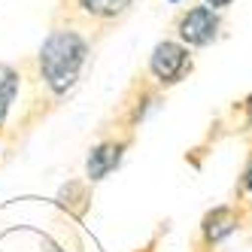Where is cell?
I'll return each mask as SVG.
<instances>
[{
	"mask_svg": "<svg viewBox=\"0 0 252 252\" xmlns=\"http://www.w3.org/2000/svg\"><path fill=\"white\" fill-rule=\"evenodd\" d=\"M52 252H64V249H52Z\"/></svg>",
	"mask_w": 252,
	"mask_h": 252,
	"instance_id": "30bf717a",
	"label": "cell"
},
{
	"mask_svg": "<svg viewBox=\"0 0 252 252\" xmlns=\"http://www.w3.org/2000/svg\"><path fill=\"white\" fill-rule=\"evenodd\" d=\"M243 189L246 191H252V164L246 167V173H243Z\"/></svg>",
	"mask_w": 252,
	"mask_h": 252,
	"instance_id": "9c48e42d",
	"label": "cell"
},
{
	"mask_svg": "<svg viewBox=\"0 0 252 252\" xmlns=\"http://www.w3.org/2000/svg\"><path fill=\"white\" fill-rule=\"evenodd\" d=\"M19 70L9 64H0V128L6 125V116L15 103V94H19Z\"/></svg>",
	"mask_w": 252,
	"mask_h": 252,
	"instance_id": "52a82bcc",
	"label": "cell"
},
{
	"mask_svg": "<svg viewBox=\"0 0 252 252\" xmlns=\"http://www.w3.org/2000/svg\"><path fill=\"white\" fill-rule=\"evenodd\" d=\"M170 3H179V0H170Z\"/></svg>",
	"mask_w": 252,
	"mask_h": 252,
	"instance_id": "8fae6325",
	"label": "cell"
},
{
	"mask_svg": "<svg viewBox=\"0 0 252 252\" xmlns=\"http://www.w3.org/2000/svg\"><path fill=\"white\" fill-rule=\"evenodd\" d=\"M176 33L179 40H183V46H210L216 40V33H219V12L210 9V6H191L186 9L183 15H179L176 22Z\"/></svg>",
	"mask_w": 252,
	"mask_h": 252,
	"instance_id": "3957f363",
	"label": "cell"
},
{
	"mask_svg": "<svg viewBox=\"0 0 252 252\" xmlns=\"http://www.w3.org/2000/svg\"><path fill=\"white\" fill-rule=\"evenodd\" d=\"M189 70H191V55H189V49L183 43L161 40L152 49V55H149V76L158 85H176V82H183Z\"/></svg>",
	"mask_w": 252,
	"mask_h": 252,
	"instance_id": "7a4b0ae2",
	"label": "cell"
},
{
	"mask_svg": "<svg viewBox=\"0 0 252 252\" xmlns=\"http://www.w3.org/2000/svg\"><path fill=\"white\" fill-rule=\"evenodd\" d=\"M240 225V216L234 207H216L204 216V222H201V234H204V243L207 246H216V243H222L225 237H231L234 231H237Z\"/></svg>",
	"mask_w": 252,
	"mask_h": 252,
	"instance_id": "5b68a950",
	"label": "cell"
},
{
	"mask_svg": "<svg viewBox=\"0 0 252 252\" xmlns=\"http://www.w3.org/2000/svg\"><path fill=\"white\" fill-rule=\"evenodd\" d=\"M88 61V40L73 28H55L40 46V76L55 97L67 94L82 76Z\"/></svg>",
	"mask_w": 252,
	"mask_h": 252,
	"instance_id": "6da1fadb",
	"label": "cell"
},
{
	"mask_svg": "<svg viewBox=\"0 0 252 252\" xmlns=\"http://www.w3.org/2000/svg\"><path fill=\"white\" fill-rule=\"evenodd\" d=\"M231 3H234V0H204V6H210V9H216V12L225 9V6H231Z\"/></svg>",
	"mask_w": 252,
	"mask_h": 252,
	"instance_id": "ba28073f",
	"label": "cell"
},
{
	"mask_svg": "<svg viewBox=\"0 0 252 252\" xmlns=\"http://www.w3.org/2000/svg\"><path fill=\"white\" fill-rule=\"evenodd\" d=\"M76 6L88 15V19L97 22H113L122 12H128L131 0H76Z\"/></svg>",
	"mask_w": 252,
	"mask_h": 252,
	"instance_id": "8992f818",
	"label": "cell"
},
{
	"mask_svg": "<svg viewBox=\"0 0 252 252\" xmlns=\"http://www.w3.org/2000/svg\"><path fill=\"white\" fill-rule=\"evenodd\" d=\"M125 140H103L88 152V161H85V170H88V179H103L110 176L119 164H122V155H125Z\"/></svg>",
	"mask_w": 252,
	"mask_h": 252,
	"instance_id": "277c9868",
	"label": "cell"
}]
</instances>
